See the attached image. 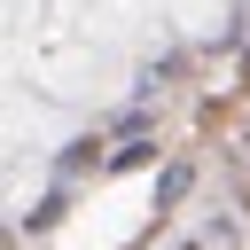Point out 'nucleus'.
<instances>
[{
	"mask_svg": "<svg viewBox=\"0 0 250 250\" xmlns=\"http://www.w3.org/2000/svg\"><path fill=\"white\" fill-rule=\"evenodd\" d=\"M180 195H188V164H172V172H164V188H156V203H180Z\"/></svg>",
	"mask_w": 250,
	"mask_h": 250,
	"instance_id": "obj_1",
	"label": "nucleus"
},
{
	"mask_svg": "<svg viewBox=\"0 0 250 250\" xmlns=\"http://www.w3.org/2000/svg\"><path fill=\"white\" fill-rule=\"evenodd\" d=\"M0 250H8V234H0Z\"/></svg>",
	"mask_w": 250,
	"mask_h": 250,
	"instance_id": "obj_2",
	"label": "nucleus"
}]
</instances>
